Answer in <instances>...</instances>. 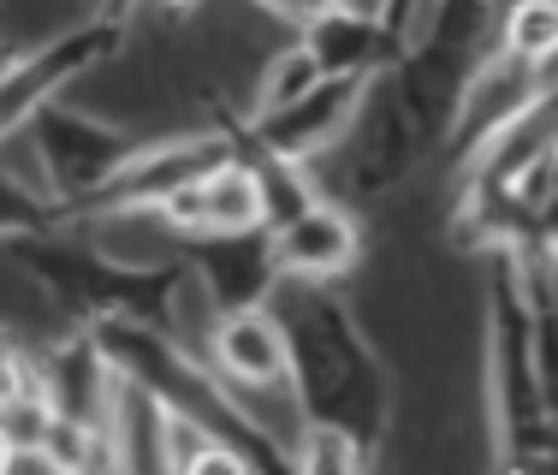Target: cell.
Instances as JSON below:
<instances>
[{
  "label": "cell",
  "instance_id": "6da1fadb",
  "mask_svg": "<svg viewBox=\"0 0 558 475\" xmlns=\"http://www.w3.org/2000/svg\"><path fill=\"white\" fill-rule=\"evenodd\" d=\"M268 303L279 327H286V351H291L286 387H291L298 416L351 434L368 458H380L398 399H392L387 363L356 327L351 303L333 285H298V280H279V292Z\"/></svg>",
  "mask_w": 558,
  "mask_h": 475
},
{
  "label": "cell",
  "instance_id": "7a4b0ae2",
  "mask_svg": "<svg viewBox=\"0 0 558 475\" xmlns=\"http://www.w3.org/2000/svg\"><path fill=\"white\" fill-rule=\"evenodd\" d=\"M487 434L505 470H535L558 458V422L541 392L535 356V297L523 256L511 244L487 249Z\"/></svg>",
  "mask_w": 558,
  "mask_h": 475
},
{
  "label": "cell",
  "instance_id": "3957f363",
  "mask_svg": "<svg viewBox=\"0 0 558 475\" xmlns=\"http://www.w3.org/2000/svg\"><path fill=\"white\" fill-rule=\"evenodd\" d=\"M0 256L24 273L72 327L108 321V315H137V321H155L167 303V285L179 273L184 249L167 261H125L113 256L108 244H96L84 227L72 220H48L36 232H19L0 244Z\"/></svg>",
  "mask_w": 558,
  "mask_h": 475
},
{
  "label": "cell",
  "instance_id": "277c9868",
  "mask_svg": "<svg viewBox=\"0 0 558 475\" xmlns=\"http://www.w3.org/2000/svg\"><path fill=\"white\" fill-rule=\"evenodd\" d=\"M428 131L410 119V108L398 101V89L387 84V72L368 84L363 108L344 125V137L333 143L339 155V203H380V196L404 191V179L422 167L428 155Z\"/></svg>",
  "mask_w": 558,
  "mask_h": 475
},
{
  "label": "cell",
  "instance_id": "5b68a950",
  "mask_svg": "<svg viewBox=\"0 0 558 475\" xmlns=\"http://www.w3.org/2000/svg\"><path fill=\"white\" fill-rule=\"evenodd\" d=\"M131 24L125 19H108V12H84L72 31H54L48 42L36 48H19L0 72V137L19 131L43 101L65 96L77 77H89L96 65H108L119 48H125Z\"/></svg>",
  "mask_w": 558,
  "mask_h": 475
},
{
  "label": "cell",
  "instance_id": "8992f818",
  "mask_svg": "<svg viewBox=\"0 0 558 475\" xmlns=\"http://www.w3.org/2000/svg\"><path fill=\"white\" fill-rule=\"evenodd\" d=\"M24 131H31L36 161H43V179H48V203H54V220H60L72 203H84V196L96 191V184L108 179L119 161H125L131 143H137L125 125H113V119H96V113L72 108L65 96L43 101V108L24 119Z\"/></svg>",
  "mask_w": 558,
  "mask_h": 475
},
{
  "label": "cell",
  "instance_id": "52a82bcc",
  "mask_svg": "<svg viewBox=\"0 0 558 475\" xmlns=\"http://www.w3.org/2000/svg\"><path fill=\"white\" fill-rule=\"evenodd\" d=\"M375 77L327 72V77H315L303 96L279 101V108H262V113L238 108V143H244V149H262V155H279V161L315 167L322 155H333V143L344 137V125L356 119V108H363V96H368Z\"/></svg>",
  "mask_w": 558,
  "mask_h": 475
},
{
  "label": "cell",
  "instance_id": "ba28073f",
  "mask_svg": "<svg viewBox=\"0 0 558 475\" xmlns=\"http://www.w3.org/2000/svg\"><path fill=\"white\" fill-rule=\"evenodd\" d=\"M155 227H161L172 244H196V238H220V232H250L268 227L262 220V184H256V161L244 149L220 155L208 173H196L191 184L167 191L161 203L149 208Z\"/></svg>",
  "mask_w": 558,
  "mask_h": 475
},
{
  "label": "cell",
  "instance_id": "9c48e42d",
  "mask_svg": "<svg viewBox=\"0 0 558 475\" xmlns=\"http://www.w3.org/2000/svg\"><path fill=\"white\" fill-rule=\"evenodd\" d=\"M553 84V72L547 65H529V60H517V54H505V48L487 42L482 54H475L470 65V77H463V89H458V108H451V125H446V161H451V173H458L463 161H470L475 149H482L487 137L505 125L511 113H523L529 101L541 96V89Z\"/></svg>",
  "mask_w": 558,
  "mask_h": 475
},
{
  "label": "cell",
  "instance_id": "30bf717a",
  "mask_svg": "<svg viewBox=\"0 0 558 475\" xmlns=\"http://www.w3.org/2000/svg\"><path fill=\"white\" fill-rule=\"evenodd\" d=\"M208 368L220 375V387L256 416V404L291 399L286 387V327H279L274 303H244V309H220L215 339H208Z\"/></svg>",
  "mask_w": 558,
  "mask_h": 475
},
{
  "label": "cell",
  "instance_id": "8fae6325",
  "mask_svg": "<svg viewBox=\"0 0 558 475\" xmlns=\"http://www.w3.org/2000/svg\"><path fill=\"white\" fill-rule=\"evenodd\" d=\"M268 238L279 280L298 285H339L363 261V220L351 215V203H339L327 191L315 203H303L298 215H286L279 227H268Z\"/></svg>",
  "mask_w": 558,
  "mask_h": 475
},
{
  "label": "cell",
  "instance_id": "7c38bea8",
  "mask_svg": "<svg viewBox=\"0 0 558 475\" xmlns=\"http://www.w3.org/2000/svg\"><path fill=\"white\" fill-rule=\"evenodd\" d=\"M184 261L196 268V280L208 285V297H215L220 309L268 303V297L279 292V261H274V238H268V227L196 238V244H184Z\"/></svg>",
  "mask_w": 558,
  "mask_h": 475
},
{
  "label": "cell",
  "instance_id": "4fadbf2b",
  "mask_svg": "<svg viewBox=\"0 0 558 475\" xmlns=\"http://www.w3.org/2000/svg\"><path fill=\"white\" fill-rule=\"evenodd\" d=\"M303 48L315 54V65L322 72H363V77H375V72H387L392 65V36H387V24L380 19H363V12H344V7H327L315 24H303Z\"/></svg>",
  "mask_w": 558,
  "mask_h": 475
},
{
  "label": "cell",
  "instance_id": "5bb4252c",
  "mask_svg": "<svg viewBox=\"0 0 558 475\" xmlns=\"http://www.w3.org/2000/svg\"><path fill=\"white\" fill-rule=\"evenodd\" d=\"M494 48L558 72V0H499L494 7Z\"/></svg>",
  "mask_w": 558,
  "mask_h": 475
},
{
  "label": "cell",
  "instance_id": "9a60e30c",
  "mask_svg": "<svg viewBox=\"0 0 558 475\" xmlns=\"http://www.w3.org/2000/svg\"><path fill=\"white\" fill-rule=\"evenodd\" d=\"M315 77H327V72L315 65V54L303 48V36H298V42H286V48H279V54L256 72V96L244 101V113H262V108H279V101L303 96Z\"/></svg>",
  "mask_w": 558,
  "mask_h": 475
},
{
  "label": "cell",
  "instance_id": "2e32d148",
  "mask_svg": "<svg viewBox=\"0 0 558 475\" xmlns=\"http://www.w3.org/2000/svg\"><path fill=\"white\" fill-rule=\"evenodd\" d=\"M48 220H54V208H48L36 191H24V184L0 167V244H7V238H19V232L48 227Z\"/></svg>",
  "mask_w": 558,
  "mask_h": 475
},
{
  "label": "cell",
  "instance_id": "e0dca14e",
  "mask_svg": "<svg viewBox=\"0 0 558 475\" xmlns=\"http://www.w3.org/2000/svg\"><path fill=\"white\" fill-rule=\"evenodd\" d=\"M256 7L268 12V19L291 24V31H303V24H315L327 7H333V0H256Z\"/></svg>",
  "mask_w": 558,
  "mask_h": 475
},
{
  "label": "cell",
  "instance_id": "ac0fdd59",
  "mask_svg": "<svg viewBox=\"0 0 558 475\" xmlns=\"http://www.w3.org/2000/svg\"><path fill=\"white\" fill-rule=\"evenodd\" d=\"M143 7H149V0H96V12H108V19H125V24L137 19Z\"/></svg>",
  "mask_w": 558,
  "mask_h": 475
},
{
  "label": "cell",
  "instance_id": "d6986e66",
  "mask_svg": "<svg viewBox=\"0 0 558 475\" xmlns=\"http://www.w3.org/2000/svg\"><path fill=\"white\" fill-rule=\"evenodd\" d=\"M333 7H344V12H363V19H380V12L392 7V0H333Z\"/></svg>",
  "mask_w": 558,
  "mask_h": 475
},
{
  "label": "cell",
  "instance_id": "ffe728a7",
  "mask_svg": "<svg viewBox=\"0 0 558 475\" xmlns=\"http://www.w3.org/2000/svg\"><path fill=\"white\" fill-rule=\"evenodd\" d=\"M12 464H19V452H12V440L0 434V470H12Z\"/></svg>",
  "mask_w": 558,
  "mask_h": 475
},
{
  "label": "cell",
  "instance_id": "44dd1931",
  "mask_svg": "<svg viewBox=\"0 0 558 475\" xmlns=\"http://www.w3.org/2000/svg\"><path fill=\"white\" fill-rule=\"evenodd\" d=\"M149 7H167V12H191L196 0H149Z\"/></svg>",
  "mask_w": 558,
  "mask_h": 475
},
{
  "label": "cell",
  "instance_id": "7402d4cb",
  "mask_svg": "<svg viewBox=\"0 0 558 475\" xmlns=\"http://www.w3.org/2000/svg\"><path fill=\"white\" fill-rule=\"evenodd\" d=\"M77 7H84V12H96V0H77Z\"/></svg>",
  "mask_w": 558,
  "mask_h": 475
}]
</instances>
